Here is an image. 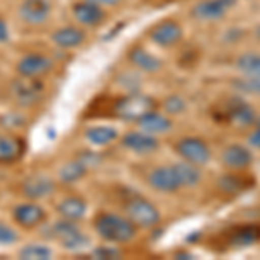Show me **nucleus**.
Instances as JSON below:
<instances>
[{"mask_svg": "<svg viewBox=\"0 0 260 260\" xmlns=\"http://www.w3.org/2000/svg\"><path fill=\"white\" fill-rule=\"evenodd\" d=\"M92 225L98 236L108 243H128L137 234V225L132 220L111 212L98 213Z\"/></svg>", "mask_w": 260, "mask_h": 260, "instance_id": "obj_1", "label": "nucleus"}, {"mask_svg": "<svg viewBox=\"0 0 260 260\" xmlns=\"http://www.w3.org/2000/svg\"><path fill=\"white\" fill-rule=\"evenodd\" d=\"M49 238L59 243L61 248L68 251H78L83 250L90 243L89 236L80 229L78 222L68 220V219H59L54 222L49 228Z\"/></svg>", "mask_w": 260, "mask_h": 260, "instance_id": "obj_2", "label": "nucleus"}, {"mask_svg": "<svg viewBox=\"0 0 260 260\" xmlns=\"http://www.w3.org/2000/svg\"><path fill=\"white\" fill-rule=\"evenodd\" d=\"M154 110V101L139 92H132L113 103V116L127 121H137L146 113Z\"/></svg>", "mask_w": 260, "mask_h": 260, "instance_id": "obj_3", "label": "nucleus"}, {"mask_svg": "<svg viewBox=\"0 0 260 260\" xmlns=\"http://www.w3.org/2000/svg\"><path fill=\"white\" fill-rule=\"evenodd\" d=\"M125 217L130 219L137 228H154L160 222V210L149 200L141 196H132L123 205Z\"/></svg>", "mask_w": 260, "mask_h": 260, "instance_id": "obj_4", "label": "nucleus"}, {"mask_svg": "<svg viewBox=\"0 0 260 260\" xmlns=\"http://www.w3.org/2000/svg\"><path fill=\"white\" fill-rule=\"evenodd\" d=\"M44 82L42 78H31V77H19L11 83V95L19 106L30 108L35 106L44 95Z\"/></svg>", "mask_w": 260, "mask_h": 260, "instance_id": "obj_5", "label": "nucleus"}, {"mask_svg": "<svg viewBox=\"0 0 260 260\" xmlns=\"http://www.w3.org/2000/svg\"><path fill=\"white\" fill-rule=\"evenodd\" d=\"M54 68V62L49 56L42 52H28L18 61L16 71L21 77H31V78H44Z\"/></svg>", "mask_w": 260, "mask_h": 260, "instance_id": "obj_6", "label": "nucleus"}, {"mask_svg": "<svg viewBox=\"0 0 260 260\" xmlns=\"http://www.w3.org/2000/svg\"><path fill=\"white\" fill-rule=\"evenodd\" d=\"M12 220L21 229H35L47 220V212L39 203L26 201V203H19L18 207L12 208Z\"/></svg>", "mask_w": 260, "mask_h": 260, "instance_id": "obj_7", "label": "nucleus"}, {"mask_svg": "<svg viewBox=\"0 0 260 260\" xmlns=\"http://www.w3.org/2000/svg\"><path fill=\"white\" fill-rule=\"evenodd\" d=\"M71 14L82 28H95L106 19V11L103 9V6H98L89 0H77L71 6Z\"/></svg>", "mask_w": 260, "mask_h": 260, "instance_id": "obj_8", "label": "nucleus"}, {"mask_svg": "<svg viewBox=\"0 0 260 260\" xmlns=\"http://www.w3.org/2000/svg\"><path fill=\"white\" fill-rule=\"evenodd\" d=\"M52 14V4L49 0H23L19 4V18L28 26H42Z\"/></svg>", "mask_w": 260, "mask_h": 260, "instance_id": "obj_9", "label": "nucleus"}, {"mask_svg": "<svg viewBox=\"0 0 260 260\" xmlns=\"http://www.w3.org/2000/svg\"><path fill=\"white\" fill-rule=\"evenodd\" d=\"M175 151L192 165H205L210 160V149H208L207 142L198 139V137H184V139H180L175 144Z\"/></svg>", "mask_w": 260, "mask_h": 260, "instance_id": "obj_10", "label": "nucleus"}, {"mask_svg": "<svg viewBox=\"0 0 260 260\" xmlns=\"http://www.w3.org/2000/svg\"><path fill=\"white\" fill-rule=\"evenodd\" d=\"M21 194L28 200H44L49 198L54 191H56V182L44 174L30 175L21 182L19 186Z\"/></svg>", "mask_w": 260, "mask_h": 260, "instance_id": "obj_11", "label": "nucleus"}, {"mask_svg": "<svg viewBox=\"0 0 260 260\" xmlns=\"http://www.w3.org/2000/svg\"><path fill=\"white\" fill-rule=\"evenodd\" d=\"M149 39L158 47H172V45L179 44L180 39H182V28H180L179 23L172 19L160 21L151 28Z\"/></svg>", "mask_w": 260, "mask_h": 260, "instance_id": "obj_12", "label": "nucleus"}, {"mask_svg": "<svg viewBox=\"0 0 260 260\" xmlns=\"http://www.w3.org/2000/svg\"><path fill=\"white\" fill-rule=\"evenodd\" d=\"M236 6V0H203L192 7V18L201 21H213L225 16Z\"/></svg>", "mask_w": 260, "mask_h": 260, "instance_id": "obj_13", "label": "nucleus"}, {"mask_svg": "<svg viewBox=\"0 0 260 260\" xmlns=\"http://www.w3.org/2000/svg\"><path fill=\"white\" fill-rule=\"evenodd\" d=\"M121 144H123L125 149L132 151L136 154H149L153 151L158 149L160 142H158L156 137L153 134L148 132H139V130H132V132H127L121 139Z\"/></svg>", "mask_w": 260, "mask_h": 260, "instance_id": "obj_14", "label": "nucleus"}, {"mask_svg": "<svg viewBox=\"0 0 260 260\" xmlns=\"http://www.w3.org/2000/svg\"><path fill=\"white\" fill-rule=\"evenodd\" d=\"M148 182L153 189L160 191V192H175L180 187V180L177 177V172H175L174 165L172 167H156L153 172L149 174Z\"/></svg>", "mask_w": 260, "mask_h": 260, "instance_id": "obj_15", "label": "nucleus"}, {"mask_svg": "<svg viewBox=\"0 0 260 260\" xmlns=\"http://www.w3.org/2000/svg\"><path fill=\"white\" fill-rule=\"evenodd\" d=\"M50 40L59 49H77L87 40V33L82 26L64 24V26L57 28L56 31H52Z\"/></svg>", "mask_w": 260, "mask_h": 260, "instance_id": "obj_16", "label": "nucleus"}, {"mask_svg": "<svg viewBox=\"0 0 260 260\" xmlns=\"http://www.w3.org/2000/svg\"><path fill=\"white\" fill-rule=\"evenodd\" d=\"M57 213L61 219H68L73 222H80L87 215V201L78 194L64 196L57 203Z\"/></svg>", "mask_w": 260, "mask_h": 260, "instance_id": "obj_17", "label": "nucleus"}, {"mask_svg": "<svg viewBox=\"0 0 260 260\" xmlns=\"http://www.w3.org/2000/svg\"><path fill=\"white\" fill-rule=\"evenodd\" d=\"M24 154V141L18 136H0V165L16 163Z\"/></svg>", "mask_w": 260, "mask_h": 260, "instance_id": "obj_18", "label": "nucleus"}, {"mask_svg": "<svg viewBox=\"0 0 260 260\" xmlns=\"http://www.w3.org/2000/svg\"><path fill=\"white\" fill-rule=\"evenodd\" d=\"M137 123H139V127L144 130V132L153 134V136H156V134H167L174 127V123H172V120L169 116L161 115V113H158L154 110L146 113L144 116H141V118L137 120Z\"/></svg>", "mask_w": 260, "mask_h": 260, "instance_id": "obj_19", "label": "nucleus"}, {"mask_svg": "<svg viewBox=\"0 0 260 260\" xmlns=\"http://www.w3.org/2000/svg\"><path fill=\"white\" fill-rule=\"evenodd\" d=\"M222 160H224V165L229 167V169L241 170V169H246V167L250 165L251 160H253V156H251V153L245 148V146L233 144L224 151Z\"/></svg>", "mask_w": 260, "mask_h": 260, "instance_id": "obj_20", "label": "nucleus"}, {"mask_svg": "<svg viewBox=\"0 0 260 260\" xmlns=\"http://www.w3.org/2000/svg\"><path fill=\"white\" fill-rule=\"evenodd\" d=\"M128 61L132 62L136 68H139L146 73H156L161 68V61L158 59L154 54L148 52L142 47H136L128 52Z\"/></svg>", "mask_w": 260, "mask_h": 260, "instance_id": "obj_21", "label": "nucleus"}, {"mask_svg": "<svg viewBox=\"0 0 260 260\" xmlns=\"http://www.w3.org/2000/svg\"><path fill=\"white\" fill-rule=\"evenodd\" d=\"M118 137V130L111 125H92L85 130V139L92 146H108Z\"/></svg>", "mask_w": 260, "mask_h": 260, "instance_id": "obj_22", "label": "nucleus"}, {"mask_svg": "<svg viewBox=\"0 0 260 260\" xmlns=\"http://www.w3.org/2000/svg\"><path fill=\"white\" fill-rule=\"evenodd\" d=\"M90 167L87 165L85 160H71V161H66L64 165L59 169V180L62 184H75L78 180H82L83 177L87 175Z\"/></svg>", "mask_w": 260, "mask_h": 260, "instance_id": "obj_23", "label": "nucleus"}, {"mask_svg": "<svg viewBox=\"0 0 260 260\" xmlns=\"http://www.w3.org/2000/svg\"><path fill=\"white\" fill-rule=\"evenodd\" d=\"M175 172H177V177L180 180V186H194L200 182L201 174L198 170V165H192L189 161H182V163H175L174 165Z\"/></svg>", "mask_w": 260, "mask_h": 260, "instance_id": "obj_24", "label": "nucleus"}, {"mask_svg": "<svg viewBox=\"0 0 260 260\" xmlns=\"http://www.w3.org/2000/svg\"><path fill=\"white\" fill-rule=\"evenodd\" d=\"M229 120L233 123L240 125V127H246V125L253 123L255 120V111L251 110L246 103H234L229 110Z\"/></svg>", "mask_w": 260, "mask_h": 260, "instance_id": "obj_25", "label": "nucleus"}, {"mask_svg": "<svg viewBox=\"0 0 260 260\" xmlns=\"http://www.w3.org/2000/svg\"><path fill=\"white\" fill-rule=\"evenodd\" d=\"M19 258L24 260H49L52 258V250L47 245H40V243H30L24 245L19 250Z\"/></svg>", "mask_w": 260, "mask_h": 260, "instance_id": "obj_26", "label": "nucleus"}, {"mask_svg": "<svg viewBox=\"0 0 260 260\" xmlns=\"http://www.w3.org/2000/svg\"><path fill=\"white\" fill-rule=\"evenodd\" d=\"M236 66L246 77H260V54H243L238 57Z\"/></svg>", "mask_w": 260, "mask_h": 260, "instance_id": "obj_27", "label": "nucleus"}, {"mask_svg": "<svg viewBox=\"0 0 260 260\" xmlns=\"http://www.w3.org/2000/svg\"><path fill=\"white\" fill-rule=\"evenodd\" d=\"M219 186L224 191L236 192V191L246 189V187H248V182H246V179H243L241 175H225V177H222L219 180Z\"/></svg>", "mask_w": 260, "mask_h": 260, "instance_id": "obj_28", "label": "nucleus"}, {"mask_svg": "<svg viewBox=\"0 0 260 260\" xmlns=\"http://www.w3.org/2000/svg\"><path fill=\"white\" fill-rule=\"evenodd\" d=\"M257 238H258L257 229L246 228V229H240L236 234H234L233 243H234V245H238V246H248V245H251V243L257 241Z\"/></svg>", "mask_w": 260, "mask_h": 260, "instance_id": "obj_29", "label": "nucleus"}, {"mask_svg": "<svg viewBox=\"0 0 260 260\" xmlns=\"http://www.w3.org/2000/svg\"><path fill=\"white\" fill-rule=\"evenodd\" d=\"M19 240L18 233L14 228H11L9 224L0 222V246H11Z\"/></svg>", "mask_w": 260, "mask_h": 260, "instance_id": "obj_30", "label": "nucleus"}, {"mask_svg": "<svg viewBox=\"0 0 260 260\" xmlns=\"http://www.w3.org/2000/svg\"><path fill=\"white\" fill-rule=\"evenodd\" d=\"M234 85L245 92H251L255 95H260V77H248L243 82H236Z\"/></svg>", "mask_w": 260, "mask_h": 260, "instance_id": "obj_31", "label": "nucleus"}, {"mask_svg": "<svg viewBox=\"0 0 260 260\" xmlns=\"http://www.w3.org/2000/svg\"><path fill=\"white\" fill-rule=\"evenodd\" d=\"M165 110L172 113V115H179V113H182L186 110V103H184L179 95H172V98L165 101Z\"/></svg>", "mask_w": 260, "mask_h": 260, "instance_id": "obj_32", "label": "nucleus"}, {"mask_svg": "<svg viewBox=\"0 0 260 260\" xmlns=\"http://www.w3.org/2000/svg\"><path fill=\"white\" fill-rule=\"evenodd\" d=\"M92 257L95 258H118L120 257V251L115 248V246H110V245H104V246H99L92 251Z\"/></svg>", "mask_w": 260, "mask_h": 260, "instance_id": "obj_33", "label": "nucleus"}, {"mask_svg": "<svg viewBox=\"0 0 260 260\" xmlns=\"http://www.w3.org/2000/svg\"><path fill=\"white\" fill-rule=\"evenodd\" d=\"M11 39V30H9V24L6 23V19L0 18V44H6Z\"/></svg>", "mask_w": 260, "mask_h": 260, "instance_id": "obj_34", "label": "nucleus"}, {"mask_svg": "<svg viewBox=\"0 0 260 260\" xmlns=\"http://www.w3.org/2000/svg\"><path fill=\"white\" fill-rule=\"evenodd\" d=\"M89 2H94V4H98V6H103V7H115V6H118V4L123 2V0H89Z\"/></svg>", "mask_w": 260, "mask_h": 260, "instance_id": "obj_35", "label": "nucleus"}, {"mask_svg": "<svg viewBox=\"0 0 260 260\" xmlns=\"http://www.w3.org/2000/svg\"><path fill=\"white\" fill-rule=\"evenodd\" d=\"M250 144L253 146V148H258L260 149V127L250 136Z\"/></svg>", "mask_w": 260, "mask_h": 260, "instance_id": "obj_36", "label": "nucleus"}]
</instances>
